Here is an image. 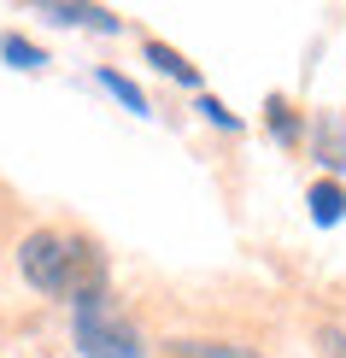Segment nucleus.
I'll return each instance as SVG.
<instances>
[{
  "label": "nucleus",
  "instance_id": "nucleus-3",
  "mask_svg": "<svg viewBox=\"0 0 346 358\" xmlns=\"http://www.w3.org/2000/svg\"><path fill=\"white\" fill-rule=\"evenodd\" d=\"M41 18H53V24H82V29H106V36L124 24V18L106 12V6H65V0H48V6H41Z\"/></svg>",
  "mask_w": 346,
  "mask_h": 358
},
{
  "label": "nucleus",
  "instance_id": "nucleus-1",
  "mask_svg": "<svg viewBox=\"0 0 346 358\" xmlns=\"http://www.w3.org/2000/svg\"><path fill=\"white\" fill-rule=\"evenodd\" d=\"M18 271H24L29 288L53 294V300H71V306L106 300V252L94 241H82V235H59V229L24 235Z\"/></svg>",
  "mask_w": 346,
  "mask_h": 358
},
{
  "label": "nucleus",
  "instance_id": "nucleus-7",
  "mask_svg": "<svg viewBox=\"0 0 346 358\" xmlns=\"http://www.w3.org/2000/svg\"><path fill=\"white\" fill-rule=\"evenodd\" d=\"M0 53H6L18 71H36L41 65V48H36V41H24V36H0Z\"/></svg>",
  "mask_w": 346,
  "mask_h": 358
},
{
  "label": "nucleus",
  "instance_id": "nucleus-2",
  "mask_svg": "<svg viewBox=\"0 0 346 358\" xmlns=\"http://www.w3.org/2000/svg\"><path fill=\"white\" fill-rule=\"evenodd\" d=\"M71 335H77V352H82V358H141V352H147L141 329H135L129 317H117L112 300H88V306H77Z\"/></svg>",
  "mask_w": 346,
  "mask_h": 358
},
{
  "label": "nucleus",
  "instance_id": "nucleus-10",
  "mask_svg": "<svg viewBox=\"0 0 346 358\" xmlns=\"http://www.w3.org/2000/svg\"><path fill=\"white\" fill-rule=\"evenodd\" d=\"M200 112L212 117V124H223V129H235V112H223V100H212V94H206V100H200Z\"/></svg>",
  "mask_w": 346,
  "mask_h": 358
},
{
  "label": "nucleus",
  "instance_id": "nucleus-11",
  "mask_svg": "<svg viewBox=\"0 0 346 358\" xmlns=\"http://www.w3.org/2000/svg\"><path fill=\"white\" fill-rule=\"evenodd\" d=\"M323 358H346V335L340 329H323Z\"/></svg>",
  "mask_w": 346,
  "mask_h": 358
},
{
  "label": "nucleus",
  "instance_id": "nucleus-5",
  "mask_svg": "<svg viewBox=\"0 0 346 358\" xmlns=\"http://www.w3.org/2000/svg\"><path fill=\"white\" fill-rule=\"evenodd\" d=\"M147 59H153V65L164 71V77H176V83H200V71H194L182 53H171L164 41H147Z\"/></svg>",
  "mask_w": 346,
  "mask_h": 358
},
{
  "label": "nucleus",
  "instance_id": "nucleus-6",
  "mask_svg": "<svg viewBox=\"0 0 346 358\" xmlns=\"http://www.w3.org/2000/svg\"><path fill=\"white\" fill-rule=\"evenodd\" d=\"M340 212H346V194H340L335 182H317V188H311V217H317V223H340Z\"/></svg>",
  "mask_w": 346,
  "mask_h": 358
},
{
  "label": "nucleus",
  "instance_id": "nucleus-8",
  "mask_svg": "<svg viewBox=\"0 0 346 358\" xmlns=\"http://www.w3.org/2000/svg\"><path fill=\"white\" fill-rule=\"evenodd\" d=\"M100 83H106V88H112L117 100H124L129 112H147V100H141V88H135L129 77H117V71H100Z\"/></svg>",
  "mask_w": 346,
  "mask_h": 358
},
{
  "label": "nucleus",
  "instance_id": "nucleus-9",
  "mask_svg": "<svg viewBox=\"0 0 346 358\" xmlns=\"http://www.w3.org/2000/svg\"><path fill=\"white\" fill-rule=\"evenodd\" d=\"M270 129H276L282 141H294V117H288V106H282V100H270Z\"/></svg>",
  "mask_w": 346,
  "mask_h": 358
},
{
  "label": "nucleus",
  "instance_id": "nucleus-4",
  "mask_svg": "<svg viewBox=\"0 0 346 358\" xmlns=\"http://www.w3.org/2000/svg\"><path fill=\"white\" fill-rule=\"evenodd\" d=\"M164 358H259V352L235 347V341H171Z\"/></svg>",
  "mask_w": 346,
  "mask_h": 358
}]
</instances>
